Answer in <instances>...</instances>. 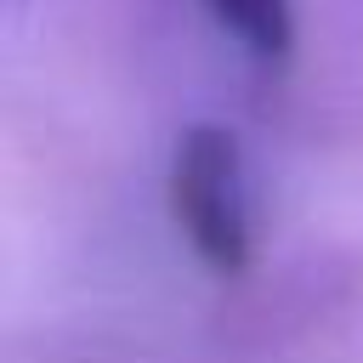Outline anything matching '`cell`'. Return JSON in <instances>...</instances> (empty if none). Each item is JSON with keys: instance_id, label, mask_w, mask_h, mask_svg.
<instances>
[{"instance_id": "cell-2", "label": "cell", "mask_w": 363, "mask_h": 363, "mask_svg": "<svg viewBox=\"0 0 363 363\" xmlns=\"http://www.w3.org/2000/svg\"><path fill=\"white\" fill-rule=\"evenodd\" d=\"M210 11L255 51V57H284L295 40V6L289 0H210Z\"/></svg>"}, {"instance_id": "cell-1", "label": "cell", "mask_w": 363, "mask_h": 363, "mask_svg": "<svg viewBox=\"0 0 363 363\" xmlns=\"http://www.w3.org/2000/svg\"><path fill=\"white\" fill-rule=\"evenodd\" d=\"M170 216L193 255L210 272H244L255 233H250V182H244V153L238 136L221 125H193L176 142L170 159Z\"/></svg>"}]
</instances>
